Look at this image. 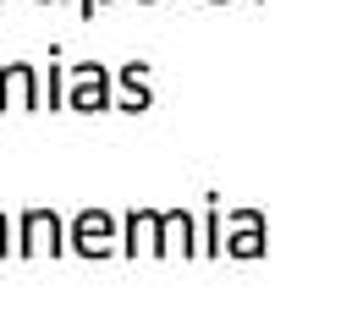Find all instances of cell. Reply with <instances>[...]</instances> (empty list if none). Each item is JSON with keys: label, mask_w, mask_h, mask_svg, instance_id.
I'll return each mask as SVG.
<instances>
[{"label": "cell", "mask_w": 352, "mask_h": 324, "mask_svg": "<svg viewBox=\"0 0 352 324\" xmlns=\"http://www.w3.org/2000/svg\"><path fill=\"white\" fill-rule=\"evenodd\" d=\"M110 82H116V77H110L99 60H82V66H72V88H66V104H72V110H110V104H116Z\"/></svg>", "instance_id": "3"}, {"label": "cell", "mask_w": 352, "mask_h": 324, "mask_svg": "<svg viewBox=\"0 0 352 324\" xmlns=\"http://www.w3.org/2000/svg\"><path fill=\"white\" fill-rule=\"evenodd\" d=\"M99 5H104V0H77V11H82V16H94Z\"/></svg>", "instance_id": "8"}, {"label": "cell", "mask_w": 352, "mask_h": 324, "mask_svg": "<svg viewBox=\"0 0 352 324\" xmlns=\"http://www.w3.org/2000/svg\"><path fill=\"white\" fill-rule=\"evenodd\" d=\"M116 82H121V104H126V110H148V99H154V93H148V66H143V60L121 66V77H116Z\"/></svg>", "instance_id": "6"}, {"label": "cell", "mask_w": 352, "mask_h": 324, "mask_svg": "<svg viewBox=\"0 0 352 324\" xmlns=\"http://www.w3.org/2000/svg\"><path fill=\"white\" fill-rule=\"evenodd\" d=\"M220 253H231V258H258V253H264V214H258V209H236V214H231V236L220 242Z\"/></svg>", "instance_id": "5"}, {"label": "cell", "mask_w": 352, "mask_h": 324, "mask_svg": "<svg viewBox=\"0 0 352 324\" xmlns=\"http://www.w3.org/2000/svg\"><path fill=\"white\" fill-rule=\"evenodd\" d=\"M22 242H16V253L22 258H38V253H50V258H60L72 242H66V231H60V214L55 209H22Z\"/></svg>", "instance_id": "2"}, {"label": "cell", "mask_w": 352, "mask_h": 324, "mask_svg": "<svg viewBox=\"0 0 352 324\" xmlns=\"http://www.w3.org/2000/svg\"><path fill=\"white\" fill-rule=\"evenodd\" d=\"M214 5H220V0H214Z\"/></svg>", "instance_id": "11"}, {"label": "cell", "mask_w": 352, "mask_h": 324, "mask_svg": "<svg viewBox=\"0 0 352 324\" xmlns=\"http://www.w3.org/2000/svg\"><path fill=\"white\" fill-rule=\"evenodd\" d=\"M143 5H154V0H143Z\"/></svg>", "instance_id": "9"}, {"label": "cell", "mask_w": 352, "mask_h": 324, "mask_svg": "<svg viewBox=\"0 0 352 324\" xmlns=\"http://www.w3.org/2000/svg\"><path fill=\"white\" fill-rule=\"evenodd\" d=\"M176 231V220H170V209L160 214V209H132L126 214V236H121V253L126 258H143V253H154V258H165L170 253V236Z\"/></svg>", "instance_id": "1"}, {"label": "cell", "mask_w": 352, "mask_h": 324, "mask_svg": "<svg viewBox=\"0 0 352 324\" xmlns=\"http://www.w3.org/2000/svg\"><path fill=\"white\" fill-rule=\"evenodd\" d=\"M44 5H50V0H44Z\"/></svg>", "instance_id": "10"}, {"label": "cell", "mask_w": 352, "mask_h": 324, "mask_svg": "<svg viewBox=\"0 0 352 324\" xmlns=\"http://www.w3.org/2000/svg\"><path fill=\"white\" fill-rule=\"evenodd\" d=\"M116 220L104 214V209H82L77 220H72V253H82V258H110L116 253Z\"/></svg>", "instance_id": "4"}, {"label": "cell", "mask_w": 352, "mask_h": 324, "mask_svg": "<svg viewBox=\"0 0 352 324\" xmlns=\"http://www.w3.org/2000/svg\"><path fill=\"white\" fill-rule=\"evenodd\" d=\"M6 231H11V220H6V214H0V258H6V253H11V236H6Z\"/></svg>", "instance_id": "7"}]
</instances>
